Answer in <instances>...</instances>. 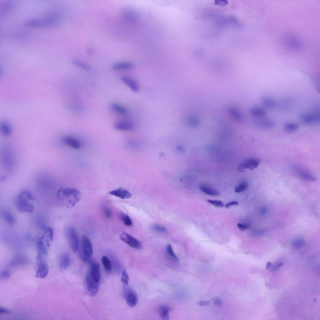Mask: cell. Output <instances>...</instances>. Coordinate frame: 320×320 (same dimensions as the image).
<instances>
[{"label":"cell","mask_w":320,"mask_h":320,"mask_svg":"<svg viewBox=\"0 0 320 320\" xmlns=\"http://www.w3.org/2000/svg\"><path fill=\"white\" fill-rule=\"evenodd\" d=\"M166 250L169 255L174 260L177 261L178 260V258L173 252L172 247L171 245L169 244L167 245L166 246Z\"/></svg>","instance_id":"8d00e7d4"},{"label":"cell","mask_w":320,"mask_h":320,"mask_svg":"<svg viewBox=\"0 0 320 320\" xmlns=\"http://www.w3.org/2000/svg\"><path fill=\"white\" fill-rule=\"evenodd\" d=\"M48 232V235L49 239L52 241L53 240L54 235V232L53 228L51 227H48L47 228Z\"/></svg>","instance_id":"f6af8a7d"},{"label":"cell","mask_w":320,"mask_h":320,"mask_svg":"<svg viewBox=\"0 0 320 320\" xmlns=\"http://www.w3.org/2000/svg\"><path fill=\"white\" fill-rule=\"evenodd\" d=\"M89 273L91 277L96 281L99 282L100 279L99 265L97 262H91Z\"/></svg>","instance_id":"e0dca14e"},{"label":"cell","mask_w":320,"mask_h":320,"mask_svg":"<svg viewBox=\"0 0 320 320\" xmlns=\"http://www.w3.org/2000/svg\"><path fill=\"white\" fill-rule=\"evenodd\" d=\"M299 128L298 124L293 122H287L283 126L284 130L286 132H292L297 130Z\"/></svg>","instance_id":"1f68e13d"},{"label":"cell","mask_w":320,"mask_h":320,"mask_svg":"<svg viewBox=\"0 0 320 320\" xmlns=\"http://www.w3.org/2000/svg\"><path fill=\"white\" fill-rule=\"evenodd\" d=\"M227 111L231 116L236 121L242 123L244 121V118L241 112L236 108L230 106L227 108Z\"/></svg>","instance_id":"5bb4252c"},{"label":"cell","mask_w":320,"mask_h":320,"mask_svg":"<svg viewBox=\"0 0 320 320\" xmlns=\"http://www.w3.org/2000/svg\"><path fill=\"white\" fill-rule=\"evenodd\" d=\"M151 228L153 230L159 232H165L167 231L165 227L157 224L152 225Z\"/></svg>","instance_id":"74e56055"},{"label":"cell","mask_w":320,"mask_h":320,"mask_svg":"<svg viewBox=\"0 0 320 320\" xmlns=\"http://www.w3.org/2000/svg\"><path fill=\"white\" fill-rule=\"evenodd\" d=\"M294 170L296 174L303 179L312 182H315L316 180V177L307 172L298 168H295Z\"/></svg>","instance_id":"7402d4cb"},{"label":"cell","mask_w":320,"mask_h":320,"mask_svg":"<svg viewBox=\"0 0 320 320\" xmlns=\"http://www.w3.org/2000/svg\"><path fill=\"white\" fill-rule=\"evenodd\" d=\"M129 281V277L128 274L125 270H124L122 273L121 282L124 285L127 286L128 285Z\"/></svg>","instance_id":"d590c367"},{"label":"cell","mask_w":320,"mask_h":320,"mask_svg":"<svg viewBox=\"0 0 320 320\" xmlns=\"http://www.w3.org/2000/svg\"><path fill=\"white\" fill-rule=\"evenodd\" d=\"M239 203L238 202L236 201H232L230 202L227 203L225 205V207L226 208H228L231 206L233 205H238Z\"/></svg>","instance_id":"7dc6e473"},{"label":"cell","mask_w":320,"mask_h":320,"mask_svg":"<svg viewBox=\"0 0 320 320\" xmlns=\"http://www.w3.org/2000/svg\"><path fill=\"white\" fill-rule=\"evenodd\" d=\"M209 302L208 301H200L197 304L199 306H206L208 305Z\"/></svg>","instance_id":"681fc988"},{"label":"cell","mask_w":320,"mask_h":320,"mask_svg":"<svg viewBox=\"0 0 320 320\" xmlns=\"http://www.w3.org/2000/svg\"><path fill=\"white\" fill-rule=\"evenodd\" d=\"M170 310V307L166 305H161L158 307V312L162 319L168 320L169 319V313Z\"/></svg>","instance_id":"484cf974"},{"label":"cell","mask_w":320,"mask_h":320,"mask_svg":"<svg viewBox=\"0 0 320 320\" xmlns=\"http://www.w3.org/2000/svg\"><path fill=\"white\" fill-rule=\"evenodd\" d=\"M57 195L59 200L62 202L68 207L74 206L79 201L80 197V192L78 190L70 188L59 189Z\"/></svg>","instance_id":"6da1fadb"},{"label":"cell","mask_w":320,"mask_h":320,"mask_svg":"<svg viewBox=\"0 0 320 320\" xmlns=\"http://www.w3.org/2000/svg\"><path fill=\"white\" fill-rule=\"evenodd\" d=\"M58 20L56 16L53 15L45 18L34 19L27 21L26 25L30 27H42L51 25L56 22Z\"/></svg>","instance_id":"3957f363"},{"label":"cell","mask_w":320,"mask_h":320,"mask_svg":"<svg viewBox=\"0 0 320 320\" xmlns=\"http://www.w3.org/2000/svg\"><path fill=\"white\" fill-rule=\"evenodd\" d=\"M103 208L106 217L108 218H110L112 216V213L110 210L106 205H103Z\"/></svg>","instance_id":"b9f144b4"},{"label":"cell","mask_w":320,"mask_h":320,"mask_svg":"<svg viewBox=\"0 0 320 320\" xmlns=\"http://www.w3.org/2000/svg\"><path fill=\"white\" fill-rule=\"evenodd\" d=\"M73 63L76 66L86 70H89L90 69L89 67L87 65L83 63L77 61L73 62Z\"/></svg>","instance_id":"60d3db41"},{"label":"cell","mask_w":320,"mask_h":320,"mask_svg":"<svg viewBox=\"0 0 320 320\" xmlns=\"http://www.w3.org/2000/svg\"><path fill=\"white\" fill-rule=\"evenodd\" d=\"M248 184L247 182H243L235 187V192L237 193L242 192L247 189L248 187Z\"/></svg>","instance_id":"836d02e7"},{"label":"cell","mask_w":320,"mask_h":320,"mask_svg":"<svg viewBox=\"0 0 320 320\" xmlns=\"http://www.w3.org/2000/svg\"><path fill=\"white\" fill-rule=\"evenodd\" d=\"M200 190L204 193L212 196H216L218 194V192L215 189L205 185H201L200 186Z\"/></svg>","instance_id":"4316f807"},{"label":"cell","mask_w":320,"mask_h":320,"mask_svg":"<svg viewBox=\"0 0 320 320\" xmlns=\"http://www.w3.org/2000/svg\"><path fill=\"white\" fill-rule=\"evenodd\" d=\"M85 290L87 294L93 297L98 293L99 289L98 282L94 280L91 276L89 272L86 275L85 280Z\"/></svg>","instance_id":"277c9868"},{"label":"cell","mask_w":320,"mask_h":320,"mask_svg":"<svg viewBox=\"0 0 320 320\" xmlns=\"http://www.w3.org/2000/svg\"><path fill=\"white\" fill-rule=\"evenodd\" d=\"M32 194L29 191L24 190L18 195L16 201V207L21 212L31 213L34 209V206L31 201L34 199Z\"/></svg>","instance_id":"7a4b0ae2"},{"label":"cell","mask_w":320,"mask_h":320,"mask_svg":"<svg viewBox=\"0 0 320 320\" xmlns=\"http://www.w3.org/2000/svg\"><path fill=\"white\" fill-rule=\"evenodd\" d=\"M71 259L70 255L68 253H64L62 255L60 262V268L62 269H66L69 266Z\"/></svg>","instance_id":"603a6c76"},{"label":"cell","mask_w":320,"mask_h":320,"mask_svg":"<svg viewBox=\"0 0 320 320\" xmlns=\"http://www.w3.org/2000/svg\"><path fill=\"white\" fill-rule=\"evenodd\" d=\"M120 216L123 223L125 225L127 226H131L132 225V221L128 215L122 213L120 214Z\"/></svg>","instance_id":"e575fe53"},{"label":"cell","mask_w":320,"mask_h":320,"mask_svg":"<svg viewBox=\"0 0 320 320\" xmlns=\"http://www.w3.org/2000/svg\"><path fill=\"white\" fill-rule=\"evenodd\" d=\"M299 118L301 122L307 124L319 123L320 121V113L318 111L302 113L300 114Z\"/></svg>","instance_id":"8992f818"},{"label":"cell","mask_w":320,"mask_h":320,"mask_svg":"<svg viewBox=\"0 0 320 320\" xmlns=\"http://www.w3.org/2000/svg\"><path fill=\"white\" fill-rule=\"evenodd\" d=\"M109 193L110 195L122 199L129 198L131 197V194L129 191L122 188H118L111 191Z\"/></svg>","instance_id":"ffe728a7"},{"label":"cell","mask_w":320,"mask_h":320,"mask_svg":"<svg viewBox=\"0 0 320 320\" xmlns=\"http://www.w3.org/2000/svg\"><path fill=\"white\" fill-rule=\"evenodd\" d=\"M10 152L5 150L2 152V162L5 168L8 171H12L14 167V160Z\"/></svg>","instance_id":"30bf717a"},{"label":"cell","mask_w":320,"mask_h":320,"mask_svg":"<svg viewBox=\"0 0 320 320\" xmlns=\"http://www.w3.org/2000/svg\"><path fill=\"white\" fill-rule=\"evenodd\" d=\"M10 273L8 271H3L0 273V279H3L8 278L10 277Z\"/></svg>","instance_id":"7bdbcfd3"},{"label":"cell","mask_w":320,"mask_h":320,"mask_svg":"<svg viewBox=\"0 0 320 320\" xmlns=\"http://www.w3.org/2000/svg\"><path fill=\"white\" fill-rule=\"evenodd\" d=\"M237 227L242 230H244L249 228V226L247 224L239 223L237 224Z\"/></svg>","instance_id":"ee69618b"},{"label":"cell","mask_w":320,"mask_h":320,"mask_svg":"<svg viewBox=\"0 0 320 320\" xmlns=\"http://www.w3.org/2000/svg\"><path fill=\"white\" fill-rule=\"evenodd\" d=\"M260 98L263 104L268 108L274 109L277 106L276 101L274 99L270 96L263 95L260 97Z\"/></svg>","instance_id":"d6986e66"},{"label":"cell","mask_w":320,"mask_h":320,"mask_svg":"<svg viewBox=\"0 0 320 320\" xmlns=\"http://www.w3.org/2000/svg\"><path fill=\"white\" fill-rule=\"evenodd\" d=\"M123 294L126 302L129 306L134 307L137 304L138 297L136 293L132 289L125 286Z\"/></svg>","instance_id":"52a82bcc"},{"label":"cell","mask_w":320,"mask_h":320,"mask_svg":"<svg viewBox=\"0 0 320 320\" xmlns=\"http://www.w3.org/2000/svg\"><path fill=\"white\" fill-rule=\"evenodd\" d=\"M119 237L122 241L132 248L138 249L141 247V243L138 240L126 232L121 233Z\"/></svg>","instance_id":"ba28073f"},{"label":"cell","mask_w":320,"mask_h":320,"mask_svg":"<svg viewBox=\"0 0 320 320\" xmlns=\"http://www.w3.org/2000/svg\"><path fill=\"white\" fill-rule=\"evenodd\" d=\"M188 124L192 127H195L198 124L199 119L198 117L195 115H190L187 119Z\"/></svg>","instance_id":"4dcf8cb0"},{"label":"cell","mask_w":320,"mask_h":320,"mask_svg":"<svg viewBox=\"0 0 320 320\" xmlns=\"http://www.w3.org/2000/svg\"><path fill=\"white\" fill-rule=\"evenodd\" d=\"M86 256L91 258L93 254L92 247L89 238L83 235L82 238V248L81 252Z\"/></svg>","instance_id":"8fae6325"},{"label":"cell","mask_w":320,"mask_h":320,"mask_svg":"<svg viewBox=\"0 0 320 320\" xmlns=\"http://www.w3.org/2000/svg\"><path fill=\"white\" fill-rule=\"evenodd\" d=\"M207 201L211 204L218 207L221 208L224 205L223 202L220 200L208 199Z\"/></svg>","instance_id":"f35d334b"},{"label":"cell","mask_w":320,"mask_h":320,"mask_svg":"<svg viewBox=\"0 0 320 320\" xmlns=\"http://www.w3.org/2000/svg\"><path fill=\"white\" fill-rule=\"evenodd\" d=\"M121 79L133 92H137L139 90L138 84L134 79L127 76L122 77Z\"/></svg>","instance_id":"ac0fdd59"},{"label":"cell","mask_w":320,"mask_h":320,"mask_svg":"<svg viewBox=\"0 0 320 320\" xmlns=\"http://www.w3.org/2000/svg\"><path fill=\"white\" fill-rule=\"evenodd\" d=\"M101 260L103 265L106 270L107 271H111L112 267L109 259L107 256H103Z\"/></svg>","instance_id":"d6a6232c"},{"label":"cell","mask_w":320,"mask_h":320,"mask_svg":"<svg viewBox=\"0 0 320 320\" xmlns=\"http://www.w3.org/2000/svg\"><path fill=\"white\" fill-rule=\"evenodd\" d=\"M260 160L256 158H248L241 163L238 168V170L242 172L245 169L250 170L256 168L260 163Z\"/></svg>","instance_id":"9c48e42d"},{"label":"cell","mask_w":320,"mask_h":320,"mask_svg":"<svg viewBox=\"0 0 320 320\" xmlns=\"http://www.w3.org/2000/svg\"><path fill=\"white\" fill-rule=\"evenodd\" d=\"M252 122L256 126L264 128H270L274 127L275 123L271 119L256 118L252 120Z\"/></svg>","instance_id":"7c38bea8"},{"label":"cell","mask_w":320,"mask_h":320,"mask_svg":"<svg viewBox=\"0 0 320 320\" xmlns=\"http://www.w3.org/2000/svg\"><path fill=\"white\" fill-rule=\"evenodd\" d=\"M249 112L252 115L257 118H262L267 114L266 111L264 109L258 107L251 108L249 109Z\"/></svg>","instance_id":"d4e9b609"},{"label":"cell","mask_w":320,"mask_h":320,"mask_svg":"<svg viewBox=\"0 0 320 320\" xmlns=\"http://www.w3.org/2000/svg\"><path fill=\"white\" fill-rule=\"evenodd\" d=\"M67 235L71 249L74 252H77L78 249L79 238L76 229L72 227H68Z\"/></svg>","instance_id":"5b68a950"},{"label":"cell","mask_w":320,"mask_h":320,"mask_svg":"<svg viewBox=\"0 0 320 320\" xmlns=\"http://www.w3.org/2000/svg\"><path fill=\"white\" fill-rule=\"evenodd\" d=\"M304 244V241L303 239H299L294 241L292 243V245L295 248H299L303 246Z\"/></svg>","instance_id":"ab89813d"},{"label":"cell","mask_w":320,"mask_h":320,"mask_svg":"<svg viewBox=\"0 0 320 320\" xmlns=\"http://www.w3.org/2000/svg\"><path fill=\"white\" fill-rule=\"evenodd\" d=\"M133 67V64L129 62H123L114 64L112 68L117 70H124L131 69Z\"/></svg>","instance_id":"83f0119b"},{"label":"cell","mask_w":320,"mask_h":320,"mask_svg":"<svg viewBox=\"0 0 320 320\" xmlns=\"http://www.w3.org/2000/svg\"><path fill=\"white\" fill-rule=\"evenodd\" d=\"M11 311L9 309L3 307L0 308V314H6L11 313Z\"/></svg>","instance_id":"bcb514c9"},{"label":"cell","mask_w":320,"mask_h":320,"mask_svg":"<svg viewBox=\"0 0 320 320\" xmlns=\"http://www.w3.org/2000/svg\"><path fill=\"white\" fill-rule=\"evenodd\" d=\"M177 148V150L180 152H183L185 151L184 148H183L181 146H178Z\"/></svg>","instance_id":"f907efd6"},{"label":"cell","mask_w":320,"mask_h":320,"mask_svg":"<svg viewBox=\"0 0 320 320\" xmlns=\"http://www.w3.org/2000/svg\"><path fill=\"white\" fill-rule=\"evenodd\" d=\"M0 129L2 134L5 136H9L12 132V128L10 126L5 122H3L1 123Z\"/></svg>","instance_id":"f1b7e54d"},{"label":"cell","mask_w":320,"mask_h":320,"mask_svg":"<svg viewBox=\"0 0 320 320\" xmlns=\"http://www.w3.org/2000/svg\"><path fill=\"white\" fill-rule=\"evenodd\" d=\"M2 218L4 221L8 224L10 225H14L16 222V219L15 216L11 212L7 211H4L2 213Z\"/></svg>","instance_id":"cb8c5ba5"},{"label":"cell","mask_w":320,"mask_h":320,"mask_svg":"<svg viewBox=\"0 0 320 320\" xmlns=\"http://www.w3.org/2000/svg\"><path fill=\"white\" fill-rule=\"evenodd\" d=\"M271 264V262H267L266 267V268L267 270H268Z\"/></svg>","instance_id":"816d5d0a"},{"label":"cell","mask_w":320,"mask_h":320,"mask_svg":"<svg viewBox=\"0 0 320 320\" xmlns=\"http://www.w3.org/2000/svg\"><path fill=\"white\" fill-rule=\"evenodd\" d=\"M111 107L114 111L120 114L126 115L128 113V111L125 108L116 103H112Z\"/></svg>","instance_id":"f546056e"},{"label":"cell","mask_w":320,"mask_h":320,"mask_svg":"<svg viewBox=\"0 0 320 320\" xmlns=\"http://www.w3.org/2000/svg\"><path fill=\"white\" fill-rule=\"evenodd\" d=\"M35 277L41 278H45L48 274V269L47 263L43 261H40Z\"/></svg>","instance_id":"4fadbf2b"},{"label":"cell","mask_w":320,"mask_h":320,"mask_svg":"<svg viewBox=\"0 0 320 320\" xmlns=\"http://www.w3.org/2000/svg\"><path fill=\"white\" fill-rule=\"evenodd\" d=\"M63 142L66 144L75 149H79L81 146L79 141L76 138L70 136H66L62 138Z\"/></svg>","instance_id":"44dd1931"},{"label":"cell","mask_w":320,"mask_h":320,"mask_svg":"<svg viewBox=\"0 0 320 320\" xmlns=\"http://www.w3.org/2000/svg\"><path fill=\"white\" fill-rule=\"evenodd\" d=\"M213 300L214 303L216 305H219L221 304L222 303L221 300L218 298L216 297L214 298Z\"/></svg>","instance_id":"c3c4849f"},{"label":"cell","mask_w":320,"mask_h":320,"mask_svg":"<svg viewBox=\"0 0 320 320\" xmlns=\"http://www.w3.org/2000/svg\"><path fill=\"white\" fill-rule=\"evenodd\" d=\"M114 128L117 130L122 131H130L133 130L134 125L132 122L128 121H120L115 124Z\"/></svg>","instance_id":"9a60e30c"},{"label":"cell","mask_w":320,"mask_h":320,"mask_svg":"<svg viewBox=\"0 0 320 320\" xmlns=\"http://www.w3.org/2000/svg\"><path fill=\"white\" fill-rule=\"evenodd\" d=\"M43 239L42 237H39L36 242V245L38 249L37 257L38 260L42 259V255H46L47 253V248Z\"/></svg>","instance_id":"2e32d148"}]
</instances>
